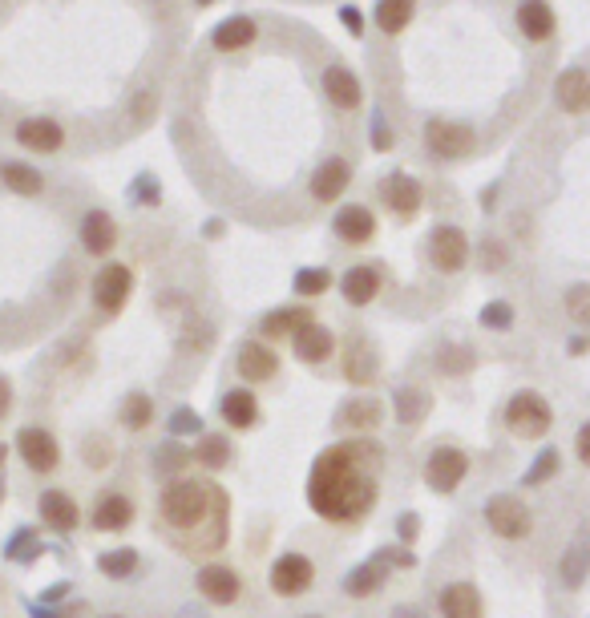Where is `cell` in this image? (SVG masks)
I'll use <instances>...</instances> for the list:
<instances>
[{
	"label": "cell",
	"instance_id": "8d00e7d4",
	"mask_svg": "<svg viewBox=\"0 0 590 618\" xmlns=\"http://www.w3.org/2000/svg\"><path fill=\"white\" fill-rule=\"evenodd\" d=\"M97 570H102L106 578H130V574L138 570V550H130V546L110 550V554L97 558Z\"/></svg>",
	"mask_w": 590,
	"mask_h": 618
},
{
	"label": "cell",
	"instance_id": "cb8c5ba5",
	"mask_svg": "<svg viewBox=\"0 0 590 618\" xmlns=\"http://www.w3.org/2000/svg\"><path fill=\"white\" fill-rule=\"evenodd\" d=\"M437 610H441V618H481L485 614L473 582H449L437 598Z\"/></svg>",
	"mask_w": 590,
	"mask_h": 618
},
{
	"label": "cell",
	"instance_id": "4fadbf2b",
	"mask_svg": "<svg viewBox=\"0 0 590 618\" xmlns=\"http://www.w3.org/2000/svg\"><path fill=\"white\" fill-rule=\"evenodd\" d=\"M554 101L562 114H586L590 110V69L570 65L554 77Z\"/></svg>",
	"mask_w": 590,
	"mask_h": 618
},
{
	"label": "cell",
	"instance_id": "11a10c76",
	"mask_svg": "<svg viewBox=\"0 0 590 618\" xmlns=\"http://www.w3.org/2000/svg\"><path fill=\"white\" fill-rule=\"evenodd\" d=\"M0 461H5V449H0Z\"/></svg>",
	"mask_w": 590,
	"mask_h": 618
},
{
	"label": "cell",
	"instance_id": "52a82bcc",
	"mask_svg": "<svg viewBox=\"0 0 590 618\" xmlns=\"http://www.w3.org/2000/svg\"><path fill=\"white\" fill-rule=\"evenodd\" d=\"M469 235L453 223H441L429 231V263L441 271V275H457L465 263H469Z\"/></svg>",
	"mask_w": 590,
	"mask_h": 618
},
{
	"label": "cell",
	"instance_id": "2e32d148",
	"mask_svg": "<svg viewBox=\"0 0 590 618\" xmlns=\"http://www.w3.org/2000/svg\"><path fill=\"white\" fill-rule=\"evenodd\" d=\"M235 372H239V380L263 384V380H271V376L279 372V356H275V348H267L263 340H247V344H239V352H235Z\"/></svg>",
	"mask_w": 590,
	"mask_h": 618
},
{
	"label": "cell",
	"instance_id": "ffe728a7",
	"mask_svg": "<svg viewBox=\"0 0 590 618\" xmlns=\"http://www.w3.org/2000/svg\"><path fill=\"white\" fill-rule=\"evenodd\" d=\"M514 25H518V33L526 37V41H550L554 37V29H558V17H554V9L546 5V0H522L518 5V13H514Z\"/></svg>",
	"mask_w": 590,
	"mask_h": 618
},
{
	"label": "cell",
	"instance_id": "6f0895ef",
	"mask_svg": "<svg viewBox=\"0 0 590 618\" xmlns=\"http://www.w3.org/2000/svg\"><path fill=\"white\" fill-rule=\"evenodd\" d=\"M0 493H5V485H0Z\"/></svg>",
	"mask_w": 590,
	"mask_h": 618
},
{
	"label": "cell",
	"instance_id": "74e56055",
	"mask_svg": "<svg viewBox=\"0 0 590 618\" xmlns=\"http://www.w3.org/2000/svg\"><path fill=\"white\" fill-rule=\"evenodd\" d=\"M328 283H332V271H324V267H304V271H295V279H291V287H295V295H324L328 291Z\"/></svg>",
	"mask_w": 590,
	"mask_h": 618
},
{
	"label": "cell",
	"instance_id": "8fae6325",
	"mask_svg": "<svg viewBox=\"0 0 590 618\" xmlns=\"http://www.w3.org/2000/svg\"><path fill=\"white\" fill-rule=\"evenodd\" d=\"M320 85H324V97L332 101V106H336L340 114H352V110L364 106V85H360V77H356L348 65H340V61L324 69Z\"/></svg>",
	"mask_w": 590,
	"mask_h": 618
},
{
	"label": "cell",
	"instance_id": "1f68e13d",
	"mask_svg": "<svg viewBox=\"0 0 590 618\" xmlns=\"http://www.w3.org/2000/svg\"><path fill=\"white\" fill-rule=\"evenodd\" d=\"M384 578H388V562L376 554L372 562H364V566H356L352 574H348V594H356V598H364V594H376L380 586H384Z\"/></svg>",
	"mask_w": 590,
	"mask_h": 618
},
{
	"label": "cell",
	"instance_id": "484cf974",
	"mask_svg": "<svg viewBox=\"0 0 590 618\" xmlns=\"http://www.w3.org/2000/svg\"><path fill=\"white\" fill-rule=\"evenodd\" d=\"M417 17V0H376L372 9V25L384 33V37H401Z\"/></svg>",
	"mask_w": 590,
	"mask_h": 618
},
{
	"label": "cell",
	"instance_id": "277c9868",
	"mask_svg": "<svg viewBox=\"0 0 590 618\" xmlns=\"http://www.w3.org/2000/svg\"><path fill=\"white\" fill-rule=\"evenodd\" d=\"M473 146H477L473 126H465V122H445V118L425 122V150H429L433 158L453 162V158L473 154Z\"/></svg>",
	"mask_w": 590,
	"mask_h": 618
},
{
	"label": "cell",
	"instance_id": "816d5d0a",
	"mask_svg": "<svg viewBox=\"0 0 590 618\" xmlns=\"http://www.w3.org/2000/svg\"><path fill=\"white\" fill-rule=\"evenodd\" d=\"M397 618H421V614H417V610H409V606H401V610H397Z\"/></svg>",
	"mask_w": 590,
	"mask_h": 618
},
{
	"label": "cell",
	"instance_id": "6da1fadb",
	"mask_svg": "<svg viewBox=\"0 0 590 618\" xmlns=\"http://www.w3.org/2000/svg\"><path fill=\"white\" fill-rule=\"evenodd\" d=\"M380 449L372 441H344L316 457L308 473V505L324 522H356L376 505L380 493Z\"/></svg>",
	"mask_w": 590,
	"mask_h": 618
},
{
	"label": "cell",
	"instance_id": "9a60e30c",
	"mask_svg": "<svg viewBox=\"0 0 590 618\" xmlns=\"http://www.w3.org/2000/svg\"><path fill=\"white\" fill-rule=\"evenodd\" d=\"M77 239L89 255L106 259L114 247H118V223L106 215V211H85L81 215V227H77Z\"/></svg>",
	"mask_w": 590,
	"mask_h": 618
},
{
	"label": "cell",
	"instance_id": "d6a6232c",
	"mask_svg": "<svg viewBox=\"0 0 590 618\" xmlns=\"http://www.w3.org/2000/svg\"><path fill=\"white\" fill-rule=\"evenodd\" d=\"M194 461H199L203 469H211V473H219V469L231 461V445H227V437L207 433V437L199 441V449H194Z\"/></svg>",
	"mask_w": 590,
	"mask_h": 618
},
{
	"label": "cell",
	"instance_id": "f5cc1de1",
	"mask_svg": "<svg viewBox=\"0 0 590 618\" xmlns=\"http://www.w3.org/2000/svg\"><path fill=\"white\" fill-rule=\"evenodd\" d=\"M199 5H215V0H199Z\"/></svg>",
	"mask_w": 590,
	"mask_h": 618
},
{
	"label": "cell",
	"instance_id": "7a4b0ae2",
	"mask_svg": "<svg viewBox=\"0 0 590 618\" xmlns=\"http://www.w3.org/2000/svg\"><path fill=\"white\" fill-rule=\"evenodd\" d=\"M211 501H215V489L203 485V481H174L162 489V501H158V513L170 530H199L211 513Z\"/></svg>",
	"mask_w": 590,
	"mask_h": 618
},
{
	"label": "cell",
	"instance_id": "d590c367",
	"mask_svg": "<svg viewBox=\"0 0 590 618\" xmlns=\"http://www.w3.org/2000/svg\"><path fill=\"white\" fill-rule=\"evenodd\" d=\"M154 421V400L146 392H130L122 404V425L126 429H146Z\"/></svg>",
	"mask_w": 590,
	"mask_h": 618
},
{
	"label": "cell",
	"instance_id": "7dc6e473",
	"mask_svg": "<svg viewBox=\"0 0 590 618\" xmlns=\"http://www.w3.org/2000/svg\"><path fill=\"white\" fill-rule=\"evenodd\" d=\"M574 445H578V461L590 469V421L578 429V441H574Z\"/></svg>",
	"mask_w": 590,
	"mask_h": 618
},
{
	"label": "cell",
	"instance_id": "30bf717a",
	"mask_svg": "<svg viewBox=\"0 0 590 618\" xmlns=\"http://www.w3.org/2000/svg\"><path fill=\"white\" fill-rule=\"evenodd\" d=\"M465 477H469V457L457 445H441V449L429 453V461H425V485L433 493H453Z\"/></svg>",
	"mask_w": 590,
	"mask_h": 618
},
{
	"label": "cell",
	"instance_id": "e0dca14e",
	"mask_svg": "<svg viewBox=\"0 0 590 618\" xmlns=\"http://www.w3.org/2000/svg\"><path fill=\"white\" fill-rule=\"evenodd\" d=\"M194 586H199V594L207 602H215V606H231L243 594V582H239V574L231 566H203L199 574H194Z\"/></svg>",
	"mask_w": 590,
	"mask_h": 618
},
{
	"label": "cell",
	"instance_id": "603a6c76",
	"mask_svg": "<svg viewBox=\"0 0 590 618\" xmlns=\"http://www.w3.org/2000/svg\"><path fill=\"white\" fill-rule=\"evenodd\" d=\"M340 295H344V303H352V307H368V303L380 295V271L368 267V263L348 267V271L340 275Z\"/></svg>",
	"mask_w": 590,
	"mask_h": 618
},
{
	"label": "cell",
	"instance_id": "8992f818",
	"mask_svg": "<svg viewBox=\"0 0 590 618\" xmlns=\"http://www.w3.org/2000/svg\"><path fill=\"white\" fill-rule=\"evenodd\" d=\"M376 190H380V202L388 206V215H397L401 223L417 219L421 202H425V190H421V182H417L413 174H405V170H392V174H384Z\"/></svg>",
	"mask_w": 590,
	"mask_h": 618
},
{
	"label": "cell",
	"instance_id": "9f6ffc18",
	"mask_svg": "<svg viewBox=\"0 0 590 618\" xmlns=\"http://www.w3.org/2000/svg\"><path fill=\"white\" fill-rule=\"evenodd\" d=\"M308 618H320V614H308Z\"/></svg>",
	"mask_w": 590,
	"mask_h": 618
},
{
	"label": "cell",
	"instance_id": "ac0fdd59",
	"mask_svg": "<svg viewBox=\"0 0 590 618\" xmlns=\"http://www.w3.org/2000/svg\"><path fill=\"white\" fill-rule=\"evenodd\" d=\"M348 186H352V162L340 158V154L324 158V162L316 166V174H312V198H316V202H336Z\"/></svg>",
	"mask_w": 590,
	"mask_h": 618
},
{
	"label": "cell",
	"instance_id": "836d02e7",
	"mask_svg": "<svg viewBox=\"0 0 590 618\" xmlns=\"http://www.w3.org/2000/svg\"><path fill=\"white\" fill-rule=\"evenodd\" d=\"M344 429H376L380 425V404L376 400H348L340 412Z\"/></svg>",
	"mask_w": 590,
	"mask_h": 618
},
{
	"label": "cell",
	"instance_id": "7402d4cb",
	"mask_svg": "<svg viewBox=\"0 0 590 618\" xmlns=\"http://www.w3.org/2000/svg\"><path fill=\"white\" fill-rule=\"evenodd\" d=\"M37 509H41V522H45L49 530H57V534H69V530H77V522H81L77 501H73L69 493H61V489H45L41 501H37Z\"/></svg>",
	"mask_w": 590,
	"mask_h": 618
},
{
	"label": "cell",
	"instance_id": "5b68a950",
	"mask_svg": "<svg viewBox=\"0 0 590 618\" xmlns=\"http://www.w3.org/2000/svg\"><path fill=\"white\" fill-rule=\"evenodd\" d=\"M485 522H489V530H494L498 538H506V542H522L534 530L530 509L518 497H510V493H498V497L485 501Z\"/></svg>",
	"mask_w": 590,
	"mask_h": 618
},
{
	"label": "cell",
	"instance_id": "5bb4252c",
	"mask_svg": "<svg viewBox=\"0 0 590 618\" xmlns=\"http://www.w3.org/2000/svg\"><path fill=\"white\" fill-rule=\"evenodd\" d=\"M332 231H336V239H344L348 247H364V243L376 239V215L368 211L364 202H348V206H340V211H336Z\"/></svg>",
	"mask_w": 590,
	"mask_h": 618
},
{
	"label": "cell",
	"instance_id": "f907efd6",
	"mask_svg": "<svg viewBox=\"0 0 590 618\" xmlns=\"http://www.w3.org/2000/svg\"><path fill=\"white\" fill-rule=\"evenodd\" d=\"M376 146L380 150H388V126H384V118L376 114Z\"/></svg>",
	"mask_w": 590,
	"mask_h": 618
},
{
	"label": "cell",
	"instance_id": "681fc988",
	"mask_svg": "<svg viewBox=\"0 0 590 618\" xmlns=\"http://www.w3.org/2000/svg\"><path fill=\"white\" fill-rule=\"evenodd\" d=\"M344 21H348V33H352V37H360V33H364V21H360V13H356V9H344Z\"/></svg>",
	"mask_w": 590,
	"mask_h": 618
},
{
	"label": "cell",
	"instance_id": "f35d334b",
	"mask_svg": "<svg viewBox=\"0 0 590 618\" xmlns=\"http://www.w3.org/2000/svg\"><path fill=\"white\" fill-rule=\"evenodd\" d=\"M558 465H562V457H558V449H542L538 453V461H530V469H526V485H546L554 473H558Z\"/></svg>",
	"mask_w": 590,
	"mask_h": 618
},
{
	"label": "cell",
	"instance_id": "ee69618b",
	"mask_svg": "<svg viewBox=\"0 0 590 618\" xmlns=\"http://www.w3.org/2000/svg\"><path fill=\"white\" fill-rule=\"evenodd\" d=\"M186 461H190V453H186V449H178V445H166V449L158 453V469H162V473H170V469L178 473Z\"/></svg>",
	"mask_w": 590,
	"mask_h": 618
},
{
	"label": "cell",
	"instance_id": "4316f807",
	"mask_svg": "<svg viewBox=\"0 0 590 618\" xmlns=\"http://www.w3.org/2000/svg\"><path fill=\"white\" fill-rule=\"evenodd\" d=\"M219 412H223V421H227L231 429L243 433V429H255V421H259V400H255L251 388H231V392L223 396Z\"/></svg>",
	"mask_w": 590,
	"mask_h": 618
},
{
	"label": "cell",
	"instance_id": "db71d44e",
	"mask_svg": "<svg viewBox=\"0 0 590 618\" xmlns=\"http://www.w3.org/2000/svg\"><path fill=\"white\" fill-rule=\"evenodd\" d=\"M106 618H122V614H106Z\"/></svg>",
	"mask_w": 590,
	"mask_h": 618
},
{
	"label": "cell",
	"instance_id": "b9f144b4",
	"mask_svg": "<svg viewBox=\"0 0 590 618\" xmlns=\"http://www.w3.org/2000/svg\"><path fill=\"white\" fill-rule=\"evenodd\" d=\"M566 312L574 320H590V283H574L566 291Z\"/></svg>",
	"mask_w": 590,
	"mask_h": 618
},
{
	"label": "cell",
	"instance_id": "d4e9b609",
	"mask_svg": "<svg viewBox=\"0 0 590 618\" xmlns=\"http://www.w3.org/2000/svg\"><path fill=\"white\" fill-rule=\"evenodd\" d=\"M130 522H134V501L126 493H106L93 509V530H102V534H118Z\"/></svg>",
	"mask_w": 590,
	"mask_h": 618
},
{
	"label": "cell",
	"instance_id": "3957f363",
	"mask_svg": "<svg viewBox=\"0 0 590 618\" xmlns=\"http://www.w3.org/2000/svg\"><path fill=\"white\" fill-rule=\"evenodd\" d=\"M506 425H510L514 437L538 441V437H546L550 425H554V408H550V400H546L542 392L522 388V392H514L510 404H506Z\"/></svg>",
	"mask_w": 590,
	"mask_h": 618
},
{
	"label": "cell",
	"instance_id": "9c48e42d",
	"mask_svg": "<svg viewBox=\"0 0 590 618\" xmlns=\"http://www.w3.org/2000/svg\"><path fill=\"white\" fill-rule=\"evenodd\" d=\"M267 582H271V590H275L279 598H300V594L312 590L316 566H312V558H304V554H279V558L271 562Z\"/></svg>",
	"mask_w": 590,
	"mask_h": 618
},
{
	"label": "cell",
	"instance_id": "7bdbcfd3",
	"mask_svg": "<svg viewBox=\"0 0 590 618\" xmlns=\"http://www.w3.org/2000/svg\"><path fill=\"white\" fill-rule=\"evenodd\" d=\"M199 429H203V421L194 417L190 408H178L174 417H170V433H174V437H182V433H199Z\"/></svg>",
	"mask_w": 590,
	"mask_h": 618
},
{
	"label": "cell",
	"instance_id": "4dcf8cb0",
	"mask_svg": "<svg viewBox=\"0 0 590 618\" xmlns=\"http://www.w3.org/2000/svg\"><path fill=\"white\" fill-rule=\"evenodd\" d=\"M0 182H5L13 194H29V198H37L45 190L41 170H33L29 162H0Z\"/></svg>",
	"mask_w": 590,
	"mask_h": 618
},
{
	"label": "cell",
	"instance_id": "ba28073f",
	"mask_svg": "<svg viewBox=\"0 0 590 618\" xmlns=\"http://www.w3.org/2000/svg\"><path fill=\"white\" fill-rule=\"evenodd\" d=\"M130 291H134V271L126 263H106L93 275V303H97V312H106V316L122 312Z\"/></svg>",
	"mask_w": 590,
	"mask_h": 618
},
{
	"label": "cell",
	"instance_id": "60d3db41",
	"mask_svg": "<svg viewBox=\"0 0 590 618\" xmlns=\"http://www.w3.org/2000/svg\"><path fill=\"white\" fill-rule=\"evenodd\" d=\"M425 408H429V400H425L421 392H413V388H401V392H397V417H401V421H409V425L421 421Z\"/></svg>",
	"mask_w": 590,
	"mask_h": 618
},
{
	"label": "cell",
	"instance_id": "f6af8a7d",
	"mask_svg": "<svg viewBox=\"0 0 590 618\" xmlns=\"http://www.w3.org/2000/svg\"><path fill=\"white\" fill-rule=\"evenodd\" d=\"M469 364H473V356H469L465 348H445V352H441V368H445V372H461V368H469Z\"/></svg>",
	"mask_w": 590,
	"mask_h": 618
},
{
	"label": "cell",
	"instance_id": "ab89813d",
	"mask_svg": "<svg viewBox=\"0 0 590 618\" xmlns=\"http://www.w3.org/2000/svg\"><path fill=\"white\" fill-rule=\"evenodd\" d=\"M481 328H489V332H506V328H514V307H510L506 299L485 303V307H481Z\"/></svg>",
	"mask_w": 590,
	"mask_h": 618
},
{
	"label": "cell",
	"instance_id": "bcb514c9",
	"mask_svg": "<svg viewBox=\"0 0 590 618\" xmlns=\"http://www.w3.org/2000/svg\"><path fill=\"white\" fill-rule=\"evenodd\" d=\"M485 251H489V255H485V271H498V267H506V259H510V255H506V247H502V243H485Z\"/></svg>",
	"mask_w": 590,
	"mask_h": 618
},
{
	"label": "cell",
	"instance_id": "83f0119b",
	"mask_svg": "<svg viewBox=\"0 0 590 618\" xmlns=\"http://www.w3.org/2000/svg\"><path fill=\"white\" fill-rule=\"evenodd\" d=\"M251 41H255V21H251V17H227V21H219L215 33H211V45H215L219 53H239V49H247Z\"/></svg>",
	"mask_w": 590,
	"mask_h": 618
},
{
	"label": "cell",
	"instance_id": "f546056e",
	"mask_svg": "<svg viewBox=\"0 0 590 618\" xmlns=\"http://www.w3.org/2000/svg\"><path fill=\"white\" fill-rule=\"evenodd\" d=\"M308 320H312L308 307H275L271 316H263L259 332H263L267 340H283V336H295V332H300Z\"/></svg>",
	"mask_w": 590,
	"mask_h": 618
},
{
	"label": "cell",
	"instance_id": "d6986e66",
	"mask_svg": "<svg viewBox=\"0 0 590 618\" xmlns=\"http://www.w3.org/2000/svg\"><path fill=\"white\" fill-rule=\"evenodd\" d=\"M17 142L33 154H57L65 146V126L53 118H25L17 122Z\"/></svg>",
	"mask_w": 590,
	"mask_h": 618
},
{
	"label": "cell",
	"instance_id": "44dd1931",
	"mask_svg": "<svg viewBox=\"0 0 590 618\" xmlns=\"http://www.w3.org/2000/svg\"><path fill=\"white\" fill-rule=\"evenodd\" d=\"M291 344H295V360H304V364H324L336 352V336L316 320H308L300 332H295Z\"/></svg>",
	"mask_w": 590,
	"mask_h": 618
},
{
	"label": "cell",
	"instance_id": "c3c4849f",
	"mask_svg": "<svg viewBox=\"0 0 590 618\" xmlns=\"http://www.w3.org/2000/svg\"><path fill=\"white\" fill-rule=\"evenodd\" d=\"M9 408H13V384H9L5 376H0V417H5Z\"/></svg>",
	"mask_w": 590,
	"mask_h": 618
},
{
	"label": "cell",
	"instance_id": "7c38bea8",
	"mask_svg": "<svg viewBox=\"0 0 590 618\" xmlns=\"http://www.w3.org/2000/svg\"><path fill=\"white\" fill-rule=\"evenodd\" d=\"M17 453H21V461L33 473H53L57 461H61V445L53 441L49 429H37V425H29V429L17 433Z\"/></svg>",
	"mask_w": 590,
	"mask_h": 618
},
{
	"label": "cell",
	"instance_id": "e575fe53",
	"mask_svg": "<svg viewBox=\"0 0 590 618\" xmlns=\"http://www.w3.org/2000/svg\"><path fill=\"white\" fill-rule=\"evenodd\" d=\"M344 376L352 380V384H368L372 376H376V356L356 340L352 348H348V356H344Z\"/></svg>",
	"mask_w": 590,
	"mask_h": 618
},
{
	"label": "cell",
	"instance_id": "f1b7e54d",
	"mask_svg": "<svg viewBox=\"0 0 590 618\" xmlns=\"http://www.w3.org/2000/svg\"><path fill=\"white\" fill-rule=\"evenodd\" d=\"M558 574H562L566 586H582V578L590 574V530H582V534L566 546V554H562V562H558Z\"/></svg>",
	"mask_w": 590,
	"mask_h": 618
}]
</instances>
